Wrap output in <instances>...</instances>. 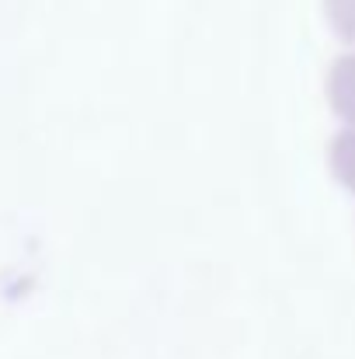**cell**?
I'll use <instances>...</instances> for the list:
<instances>
[{"instance_id":"obj_3","label":"cell","mask_w":355,"mask_h":359,"mask_svg":"<svg viewBox=\"0 0 355 359\" xmlns=\"http://www.w3.org/2000/svg\"><path fill=\"white\" fill-rule=\"evenodd\" d=\"M328 14L335 32L345 42H355V0H328Z\"/></svg>"},{"instance_id":"obj_1","label":"cell","mask_w":355,"mask_h":359,"mask_svg":"<svg viewBox=\"0 0 355 359\" xmlns=\"http://www.w3.org/2000/svg\"><path fill=\"white\" fill-rule=\"evenodd\" d=\"M328 102L342 122L355 126V53H345L328 70Z\"/></svg>"},{"instance_id":"obj_2","label":"cell","mask_w":355,"mask_h":359,"mask_svg":"<svg viewBox=\"0 0 355 359\" xmlns=\"http://www.w3.org/2000/svg\"><path fill=\"white\" fill-rule=\"evenodd\" d=\"M328 161H331V171L335 178L355 192V126L342 129L335 140H331V150H328Z\"/></svg>"}]
</instances>
